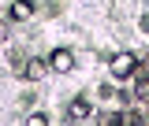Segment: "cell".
Listing matches in <instances>:
<instances>
[{
	"label": "cell",
	"mask_w": 149,
	"mask_h": 126,
	"mask_svg": "<svg viewBox=\"0 0 149 126\" xmlns=\"http://www.w3.org/2000/svg\"><path fill=\"white\" fill-rule=\"evenodd\" d=\"M49 67H52L56 74H71L74 71V52L71 48H56V52L49 56Z\"/></svg>",
	"instance_id": "2"
},
{
	"label": "cell",
	"mask_w": 149,
	"mask_h": 126,
	"mask_svg": "<svg viewBox=\"0 0 149 126\" xmlns=\"http://www.w3.org/2000/svg\"><path fill=\"white\" fill-rule=\"evenodd\" d=\"M134 93H138V100H149V78H142V82L134 85Z\"/></svg>",
	"instance_id": "7"
},
{
	"label": "cell",
	"mask_w": 149,
	"mask_h": 126,
	"mask_svg": "<svg viewBox=\"0 0 149 126\" xmlns=\"http://www.w3.org/2000/svg\"><path fill=\"white\" fill-rule=\"evenodd\" d=\"M26 126H49V115H45V111H34V115L26 119Z\"/></svg>",
	"instance_id": "6"
},
{
	"label": "cell",
	"mask_w": 149,
	"mask_h": 126,
	"mask_svg": "<svg viewBox=\"0 0 149 126\" xmlns=\"http://www.w3.org/2000/svg\"><path fill=\"white\" fill-rule=\"evenodd\" d=\"M67 111H71V119H74V123H78V119H90V100H86V96H74Z\"/></svg>",
	"instance_id": "4"
},
{
	"label": "cell",
	"mask_w": 149,
	"mask_h": 126,
	"mask_svg": "<svg viewBox=\"0 0 149 126\" xmlns=\"http://www.w3.org/2000/svg\"><path fill=\"white\" fill-rule=\"evenodd\" d=\"M8 34H11V26H8V22L0 19V41H8Z\"/></svg>",
	"instance_id": "8"
},
{
	"label": "cell",
	"mask_w": 149,
	"mask_h": 126,
	"mask_svg": "<svg viewBox=\"0 0 149 126\" xmlns=\"http://www.w3.org/2000/svg\"><path fill=\"white\" fill-rule=\"evenodd\" d=\"M41 74H45V59H30V63H26V78H30V82H37Z\"/></svg>",
	"instance_id": "5"
},
{
	"label": "cell",
	"mask_w": 149,
	"mask_h": 126,
	"mask_svg": "<svg viewBox=\"0 0 149 126\" xmlns=\"http://www.w3.org/2000/svg\"><path fill=\"white\" fill-rule=\"evenodd\" d=\"M34 15V4L30 0H11V19L15 22H22V19H30Z\"/></svg>",
	"instance_id": "3"
},
{
	"label": "cell",
	"mask_w": 149,
	"mask_h": 126,
	"mask_svg": "<svg viewBox=\"0 0 149 126\" xmlns=\"http://www.w3.org/2000/svg\"><path fill=\"white\" fill-rule=\"evenodd\" d=\"M108 67H112V78H130L138 71V59H134V52H116Z\"/></svg>",
	"instance_id": "1"
}]
</instances>
